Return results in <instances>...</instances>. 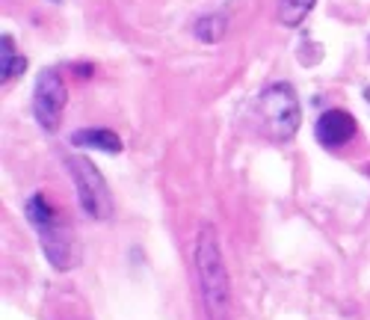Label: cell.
I'll list each match as a JSON object with an SVG mask.
<instances>
[{
    "instance_id": "7",
    "label": "cell",
    "mask_w": 370,
    "mask_h": 320,
    "mask_svg": "<svg viewBox=\"0 0 370 320\" xmlns=\"http://www.w3.org/2000/svg\"><path fill=\"white\" fill-rule=\"evenodd\" d=\"M71 146L77 148H98V151H107V155H122L124 142L116 131L110 128H83V131H75L71 133Z\"/></svg>"
},
{
    "instance_id": "2",
    "label": "cell",
    "mask_w": 370,
    "mask_h": 320,
    "mask_svg": "<svg viewBox=\"0 0 370 320\" xmlns=\"http://www.w3.org/2000/svg\"><path fill=\"white\" fill-rule=\"evenodd\" d=\"M24 213L36 231V237H39L42 252L51 261V267H57L60 273L71 270L77 264V240L66 217L48 202L44 193H33L24 204Z\"/></svg>"
},
{
    "instance_id": "8",
    "label": "cell",
    "mask_w": 370,
    "mask_h": 320,
    "mask_svg": "<svg viewBox=\"0 0 370 320\" xmlns=\"http://www.w3.org/2000/svg\"><path fill=\"white\" fill-rule=\"evenodd\" d=\"M0 48H3V57H0V77H3V83H9L12 77H21L24 68H27V59L18 53L12 36L3 33V39H0Z\"/></svg>"
},
{
    "instance_id": "6",
    "label": "cell",
    "mask_w": 370,
    "mask_h": 320,
    "mask_svg": "<svg viewBox=\"0 0 370 320\" xmlns=\"http://www.w3.org/2000/svg\"><path fill=\"white\" fill-rule=\"evenodd\" d=\"M358 131L356 119L347 110H326L317 119V142L323 148H344L347 142H353Z\"/></svg>"
},
{
    "instance_id": "3",
    "label": "cell",
    "mask_w": 370,
    "mask_h": 320,
    "mask_svg": "<svg viewBox=\"0 0 370 320\" xmlns=\"http://www.w3.org/2000/svg\"><path fill=\"white\" fill-rule=\"evenodd\" d=\"M258 116L261 128L269 139L287 142L300 131V101H296V89L287 80H276L261 89L258 95Z\"/></svg>"
},
{
    "instance_id": "5",
    "label": "cell",
    "mask_w": 370,
    "mask_h": 320,
    "mask_svg": "<svg viewBox=\"0 0 370 320\" xmlns=\"http://www.w3.org/2000/svg\"><path fill=\"white\" fill-rule=\"evenodd\" d=\"M66 101H68V89L66 80H62L60 68H42L39 77H36L33 86V116L39 122L42 131L53 133L62 122V113H66Z\"/></svg>"
},
{
    "instance_id": "11",
    "label": "cell",
    "mask_w": 370,
    "mask_h": 320,
    "mask_svg": "<svg viewBox=\"0 0 370 320\" xmlns=\"http://www.w3.org/2000/svg\"><path fill=\"white\" fill-rule=\"evenodd\" d=\"M365 98H367V104H370V86L365 89Z\"/></svg>"
},
{
    "instance_id": "4",
    "label": "cell",
    "mask_w": 370,
    "mask_h": 320,
    "mask_svg": "<svg viewBox=\"0 0 370 320\" xmlns=\"http://www.w3.org/2000/svg\"><path fill=\"white\" fill-rule=\"evenodd\" d=\"M66 169L71 175V184H75L77 204L83 208L86 217L98 219V222L110 219L113 217V193L104 181L101 169L83 155H66Z\"/></svg>"
},
{
    "instance_id": "1",
    "label": "cell",
    "mask_w": 370,
    "mask_h": 320,
    "mask_svg": "<svg viewBox=\"0 0 370 320\" xmlns=\"http://www.w3.org/2000/svg\"><path fill=\"white\" fill-rule=\"evenodd\" d=\"M196 279H198V299H202L204 320H234L231 308V276L225 267L222 240L213 222H202L196 235Z\"/></svg>"
},
{
    "instance_id": "10",
    "label": "cell",
    "mask_w": 370,
    "mask_h": 320,
    "mask_svg": "<svg viewBox=\"0 0 370 320\" xmlns=\"http://www.w3.org/2000/svg\"><path fill=\"white\" fill-rule=\"evenodd\" d=\"M314 3H317V0H278V12H276L278 24L282 27H300L305 18H308Z\"/></svg>"
},
{
    "instance_id": "9",
    "label": "cell",
    "mask_w": 370,
    "mask_h": 320,
    "mask_svg": "<svg viewBox=\"0 0 370 320\" xmlns=\"http://www.w3.org/2000/svg\"><path fill=\"white\" fill-rule=\"evenodd\" d=\"M225 30H228V21H225L220 12H207L193 24V36L198 42H207V44L220 42L225 36Z\"/></svg>"
}]
</instances>
